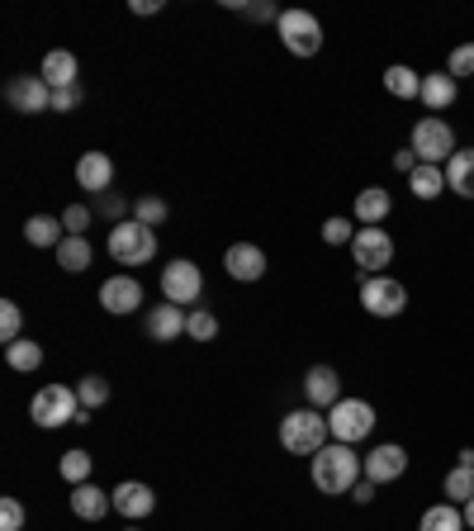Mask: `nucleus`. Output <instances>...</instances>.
I'll return each instance as SVG.
<instances>
[{
    "instance_id": "nucleus-1",
    "label": "nucleus",
    "mask_w": 474,
    "mask_h": 531,
    "mask_svg": "<svg viewBox=\"0 0 474 531\" xmlns=\"http://www.w3.org/2000/svg\"><path fill=\"white\" fill-rule=\"evenodd\" d=\"M361 479H365V460L356 456V446H347V441H328L313 456V489L318 494H351Z\"/></svg>"
},
{
    "instance_id": "nucleus-2",
    "label": "nucleus",
    "mask_w": 474,
    "mask_h": 531,
    "mask_svg": "<svg viewBox=\"0 0 474 531\" xmlns=\"http://www.w3.org/2000/svg\"><path fill=\"white\" fill-rule=\"evenodd\" d=\"M328 418L318 413V408H294L280 418V446L290 451V456H318L323 446H328Z\"/></svg>"
},
{
    "instance_id": "nucleus-3",
    "label": "nucleus",
    "mask_w": 474,
    "mask_h": 531,
    "mask_svg": "<svg viewBox=\"0 0 474 531\" xmlns=\"http://www.w3.org/2000/svg\"><path fill=\"white\" fill-rule=\"evenodd\" d=\"M29 418L53 432V427H67V422H86V408H81V394L72 385H43L29 403Z\"/></svg>"
},
{
    "instance_id": "nucleus-4",
    "label": "nucleus",
    "mask_w": 474,
    "mask_h": 531,
    "mask_svg": "<svg viewBox=\"0 0 474 531\" xmlns=\"http://www.w3.org/2000/svg\"><path fill=\"white\" fill-rule=\"evenodd\" d=\"M110 257L119 261V266H147V261L157 257V228H147V223L138 219H124L110 228Z\"/></svg>"
},
{
    "instance_id": "nucleus-5",
    "label": "nucleus",
    "mask_w": 474,
    "mask_h": 531,
    "mask_svg": "<svg viewBox=\"0 0 474 531\" xmlns=\"http://www.w3.org/2000/svg\"><path fill=\"white\" fill-rule=\"evenodd\" d=\"M413 152H418L422 166H446L451 157H456V133H451V124L441 119V114H422L418 124H413Z\"/></svg>"
},
{
    "instance_id": "nucleus-6",
    "label": "nucleus",
    "mask_w": 474,
    "mask_h": 531,
    "mask_svg": "<svg viewBox=\"0 0 474 531\" xmlns=\"http://www.w3.org/2000/svg\"><path fill=\"white\" fill-rule=\"evenodd\" d=\"M361 309L370 318H399L408 309V285L394 275H361Z\"/></svg>"
},
{
    "instance_id": "nucleus-7",
    "label": "nucleus",
    "mask_w": 474,
    "mask_h": 531,
    "mask_svg": "<svg viewBox=\"0 0 474 531\" xmlns=\"http://www.w3.org/2000/svg\"><path fill=\"white\" fill-rule=\"evenodd\" d=\"M275 34L285 43V53H294V57H313L323 48V24H318L309 10H280Z\"/></svg>"
},
{
    "instance_id": "nucleus-8",
    "label": "nucleus",
    "mask_w": 474,
    "mask_h": 531,
    "mask_svg": "<svg viewBox=\"0 0 474 531\" xmlns=\"http://www.w3.org/2000/svg\"><path fill=\"white\" fill-rule=\"evenodd\" d=\"M370 427H375V408L365 399H342L328 408V432L332 441H347V446H356V441L370 437Z\"/></svg>"
},
{
    "instance_id": "nucleus-9",
    "label": "nucleus",
    "mask_w": 474,
    "mask_h": 531,
    "mask_svg": "<svg viewBox=\"0 0 474 531\" xmlns=\"http://www.w3.org/2000/svg\"><path fill=\"white\" fill-rule=\"evenodd\" d=\"M351 261L361 266V275H380L394 261V238L384 228H356L351 238Z\"/></svg>"
},
{
    "instance_id": "nucleus-10",
    "label": "nucleus",
    "mask_w": 474,
    "mask_h": 531,
    "mask_svg": "<svg viewBox=\"0 0 474 531\" xmlns=\"http://www.w3.org/2000/svg\"><path fill=\"white\" fill-rule=\"evenodd\" d=\"M162 294H166V304H195L204 294V275H200V266L195 261H185V257H176L171 266L162 271Z\"/></svg>"
},
{
    "instance_id": "nucleus-11",
    "label": "nucleus",
    "mask_w": 474,
    "mask_h": 531,
    "mask_svg": "<svg viewBox=\"0 0 474 531\" xmlns=\"http://www.w3.org/2000/svg\"><path fill=\"white\" fill-rule=\"evenodd\" d=\"M5 100L15 114H43L53 110V86L43 76H10L5 81Z\"/></svg>"
},
{
    "instance_id": "nucleus-12",
    "label": "nucleus",
    "mask_w": 474,
    "mask_h": 531,
    "mask_svg": "<svg viewBox=\"0 0 474 531\" xmlns=\"http://www.w3.org/2000/svg\"><path fill=\"white\" fill-rule=\"evenodd\" d=\"M100 309L114 313V318L138 313V309H143V285H138L133 275H110V280L100 285Z\"/></svg>"
},
{
    "instance_id": "nucleus-13",
    "label": "nucleus",
    "mask_w": 474,
    "mask_h": 531,
    "mask_svg": "<svg viewBox=\"0 0 474 531\" xmlns=\"http://www.w3.org/2000/svg\"><path fill=\"white\" fill-rule=\"evenodd\" d=\"M143 328L152 342H181V332L190 328V313L181 304H152L143 318Z\"/></svg>"
},
{
    "instance_id": "nucleus-14",
    "label": "nucleus",
    "mask_w": 474,
    "mask_h": 531,
    "mask_svg": "<svg viewBox=\"0 0 474 531\" xmlns=\"http://www.w3.org/2000/svg\"><path fill=\"white\" fill-rule=\"evenodd\" d=\"M403 470H408V451L394 446V441H384L365 456V479L370 484H394V479H403Z\"/></svg>"
},
{
    "instance_id": "nucleus-15",
    "label": "nucleus",
    "mask_w": 474,
    "mask_h": 531,
    "mask_svg": "<svg viewBox=\"0 0 474 531\" xmlns=\"http://www.w3.org/2000/svg\"><path fill=\"white\" fill-rule=\"evenodd\" d=\"M157 508V494L138 484V479H124V484H114V513L128 517V522H143L147 513Z\"/></svg>"
},
{
    "instance_id": "nucleus-16",
    "label": "nucleus",
    "mask_w": 474,
    "mask_h": 531,
    "mask_svg": "<svg viewBox=\"0 0 474 531\" xmlns=\"http://www.w3.org/2000/svg\"><path fill=\"white\" fill-rule=\"evenodd\" d=\"M304 399H309V408H332V403H342V375L332 366H313L309 375H304Z\"/></svg>"
},
{
    "instance_id": "nucleus-17",
    "label": "nucleus",
    "mask_w": 474,
    "mask_h": 531,
    "mask_svg": "<svg viewBox=\"0 0 474 531\" xmlns=\"http://www.w3.org/2000/svg\"><path fill=\"white\" fill-rule=\"evenodd\" d=\"M223 271L233 275V280H261L266 275V252L256 242H233L223 252Z\"/></svg>"
},
{
    "instance_id": "nucleus-18",
    "label": "nucleus",
    "mask_w": 474,
    "mask_h": 531,
    "mask_svg": "<svg viewBox=\"0 0 474 531\" xmlns=\"http://www.w3.org/2000/svg\"><path fill=\"white\" fill-rule=\"evenodd\" d=\"M76 185H81V190H91V195H105V190L114 185L110 152H86V157L76 162Z\"/></svg>"
},
{
    "instance_id": "nucleus-19",
    "label": "nucleus",
    "mask_w": 474,
    "mask_h": 531,
    "mask_svg": "<svg viewBox=\"0 0 474 531\" xmlns=\"http://www.w3.org/2000/svg\"><path fill=\"white\" fill-rule=\"evenodd\" d=\"M389 209H394V200H389L384 185H365L361 195H356V223L361 228H380L389 219Z\"/></svg>"
},
{
    "instance_id": "nucleus-20",
    "label": "nucleus",
    "mask_w": 474,
    "mask_h": 531,
    "mask_svg": "<svg viewBox=\"0 0 474 531\" xmlns=\"http://www.w3.org/2000/svg\"><path fill=\"white\" fill-rule=\"evenodd\" d=\"M456 95H460V86H456V76L451 72H432V76H422V105L432 114H441V110H451L456 105Z\"/></svg>"
},
{
    "instance_id": "nucleus-21",
    "label": "nucleus",
    "mask_w": 474,
    "mask_h": 531,
    "mask_svg": "<svg viewBox=\"0 0 474 531\" xmlns=\"http://www.w3.org/2000/svg\"><path fill=\"white\" fill-rule=\"evenodd\" d=\"M110 508H114V494H105V489H95V484H76L72 489V513L81 522H100Z\"/></svg>"
},
{
    "instance_id": "nucleus-22",
    "label": "nucleus",
    "mask_w": 474,
    "mask_h": 531,
    "mask_svg": "<svg viewBox=\"0 0 474 531\" xmlns=\"http://www.w3.org/2000/svg\"><path fill=\"white\" fill-rule=\"evenodd\" d=\"M446 190H456L460 200H474V147H460L446 162Z\"/></svg>"
},
{
    "instance_id": "nucleus-23",
    "label": "nucleus",
    "mask_w": 474,
    "mask_h": 531,
    "mask_svg": "<svg viewBox=\"0 0 474 531\" xmlns=\"http://www.w3.org/2000/svg\"><path fill=\"white\" fill-rule=\"evenodd\" d=\"M38 76H43L53 91H72V86H76V57L67 53V48H57V53L43 57V72H38Z\"/></svg>"
},
{
    "instance_id": "nucleus-24",
    "label": "nucleus",
    "mask_w": 474,
    "mask_h": 531,
    "mask_svg": "<svg viewBox=\"0 0 474 531\" xmlns=\"http://www.w3.org/2000/svg\"><path fill=\"white\" fill-rule=\"evenodd\" d=\"M24 238H29V247H62V238H67V228H62V219H53V214H34V219L24 223Z\"/></svg>"
},
{
    "instance_id": "nucleus-25",
    "label": "nucleus",
    "mask_w": 474,
    "mask_h": 531,
    "mask_svg": "<svg viewBox=\"0 0 474 531\" xmlns=\"http://www.w3.org/2000/svg\"><path fill=\"white\" fill-rule=\"evenodd\" d=\"M384 91L394 95V100H418V95H422V76L413 72V67L394 62V67L384 72Z\"/></svg>"
},
{
    "instance_id": "nucleus-26",
    "label": "nucleus",
    "mask_w": 474,
    "mask_h": 531,
    "mask_svg": "<svg viewBox=\"0 0 474 531\" xmlns=\"http://www.w3.org/2000/svg\"><path fill=\"white\" fill-rule=\"evenodd\" d=\"M418 531H470V527H465V513H460L456 503H437V508L422 513Z\"/></svg>"
},
{
    "instance_id": "nucleus-27",
    "label": "nucleus",
    "mask_w": 474,
    "mask_h": 531,
    "mask_svg": "<svg viewBox=\"0 0 474 531\" xmlns=\"http://www.w3.org/2000/svg\"><path fill=\"white\" fill-rule=\"evenodd\" d=\"M91 261H95V252H91V242L86 238H62V247H57V266H62V271L81 275Z\"/></svg>"
},
{
    "instance_id": "nucleus-28",
    "label": "nucleus",
    "mask_w": 474,
    "mask_h": 531,
    "mask_svg": "<svg viewBox=\"0 0 474 531\" xmlns=\"http://www.w3.org/2000/svg\"><path fill=\"white\" fill-rule=\"evenodd\" d=\"M5 361H10L19 375H34V370L43 366V347H38L34 337H19V342H10V347H5Z\"/></svg>"
},
{
    "instance_id": "nucleus-29",
    "label": "nucleus",
    "mask_w": 474,
    "mask_h": 531,
    "mask_svg": "<svg viewBox=\"0 0 474 531\" xmlns=\"http://www.w3.org/2000/svg\"><path fill=\"white\" fill-rule=\"evenodd\" d=\"M408 185H413L418 200H437L441 190H446V166H422L418 162V171L408 176Z\"/></svg>"
},
{
    "instance_id": "nucleus-30",
    "label": "nucleus",
    "mask_w": 474,
    "mask_h": 531,
    "mask_svg": "<svg viewBox=\"0 0 474 531\" xmlns=\"http://www.w3.org/2000/svg\"><path fill=\"white\" fill-rule=\"evenodd\" d=\"M470 498H474V465H456V470L446 475V503L465 508Z\"/></svg>"
},
{
    "instance_id": "nucleus-31",
    "label": "nucleus",
    "mask_w": 474,
    "mask_h": 531,
    "mask_svg": "<svg viewBox=\"0 0 474 531\" xmlns=\"http://www.w3.org/2000/svg\"><path fill=\"white\" fill-rule=\"evenodd\" d=\"M76 394H81V408H86V413H91V408H105V403H110V380H105V375H81Z\"/></svg>"
},
{
    "instance_id": "nucleus-32",
    "label": "nucleus",
    "mask_w": 474,
    "mask_h": 531,
    "mask_svg": "<svg viewBox=\"0 0 474 531\" xmlns=\"http://www.w3.org/2000/svg\"><path fill=\"white\" fill-rule=\"evenodd\" d=\"M57 470H62V479H67V484H91L95 460L86 456V451H67V456L57 460Z\"/></svg>"
},
{
    "instance_id": "nucleus-33",
    "label": "nucleus",
    "mask_w": 474,
    "mask_h": 531,
    "mask_svg": "<svg viewBox=\"0 0 474 531\" xmlns=\"http://www.w3.org/2000/svg\"><path fill=\"white\" fill-rule=\"evenodd\" d=\"M19 337H24V313H19L15 299H5V304H0V342L10 347Z\"/></svg>"
},
{
    "instance_id": "nucleus-34",
    "label": "nucleus",
    "mask_w": 474,
    "mask_h": 531,
    "mask_svg": "<svg viewBox=\"0 0 474 531\" xmlns=\"http://www.w3.org/2000/svg\"><path fill=\"white\" fill-rule=\"evenodd\" d=\"M185 337H190V342H214V337H219V318H214L209 309H195V313H190Z\"/></svg>"
},
{
    "instance_id": "nucleus-35",
    "label": "nucleus",
    "mask_w": 474,
    "mask_h": 531,
    "mask_svg": "<svg viewBox=\"0 0 474 531\" xmlns=\"http://www.w3.org/2000/svg\"><path fill=\"white\" fill-rule=\"evenodd\" d=\"M166 214H171V209H166V200H157V195H143V200L133 204V219H138V223H147V228H157V223H166Z\"/></svg>"
},
{
    "instance_id": "nucleus-36",
    "label": "nucleus",
    "mask_w": 474,
    "mask_h": 531,
    "mask_svg": "<svg viewBox=\"0 0 474 531\" xmlns=\"http://www.w3.org/2000/svg\"><path fill=\"white\" fill-rule=\"evenodd\" d=\"M62 228H67V238H86L91 209H86V204H67V209H62Z\"/></svg>"
},
{
    "instance_id": "nucleus-37",
    "label": "nucleus",
    "mask_w": 474,
    "mask_h": 531,
    "mask_svg": "<svg viewBox=\"0 0 474 531\" xmlns=\"http://www.w3.org/2000/svg\"><path fill=\"white\" fill-rule=\"evenodd\" d=\"M351 238H356V223L351 219H328L323 223V242H328V247H342V242L351 247Z\"/></svg>"
},
{
    "instance_id": "nucleus-38",
    "label": "nucleus",
    "mask_w": 474,
    "mask_h": 531,
    "mask_svg": "<svg viewBox=\"0 0 474 531\" xmlns=\"http://www.w3.org/2000/svg\"><path fill=\"white\" fill-rule=\"evenodd\" d=\"M0 531H24V503H19V498H5V503H0Z\"/></svg>"
},
{
    "instance_id": "nucleus-39",
    "label": "nucleus",
    "mask_w": 474,
    "mask_h": 531,
    "mask_svg": "<svg viewBox=\"0 0 474 531\" xmlns=\"http://www.w3.org/2000/svg\"><path fill=\"white\" fill-rule=\"evenodd\" d=\"M451 76H474V43H460L456 53H451Z\"/></svg>"
},
{
    "instance_id": "nucleus-40",
    "label": "nucleus",
    "mask_w": 474,
    "mask_h": 531,
    "mask_svg": "<svg viewBox=\"0 0 474 531\" xmlns=\"http://www.w3.org/2000/svg\"><path fill=\"white\" fill-rule=\"evenodd\" d=\"M76 105H81V86H72V91H53V114H72Z\"/></svg>"
},
{
    "instance_id": "nucleus-41",
    "label": "nucleus",
    "mask_w": 474,
    "mask_h": 531,
    "mask_svg": "<svg viewBox=\"0 0 474 531\" xmlns=\"http://www.w3.org/2000/svg\"><path fill=\"white\" fill-rule=\"evenodd\" d=\"M242 15L261 24V19H280V10H271V5H261V0H256V5H242Z\"/></svg>"
},
{
    "instance_id": "nucleus-42",
    "label": "nucleus",
    "mask_w": 474,
    "mask_h": 531,
    "mask_svg": "<svg viewBox=\"0 0 474 531\" xmlns=\"http://www.w3.org/2000/svg\"><path fill=\"white\" fill-rule=\"evenodd\" d=\"M394 166H399V171H408V176H413V171H418V152H413V147H403L399 157H394Z\"/></svg>"
},
{
    "instance_id": "nucleus-43",
    "label": "nucleus",
    "mask_w": 474,
    "mask_h": 531,
    "mask_svg": "<svg viewBox=\"0 0 474 531\" xmlns=\"http://www.w3.org/2000/svg\"><path fill=\"white\" fill-rule=\"evenodd\" d=\"M128 10H133V15H157L162 0H128Z\"/></svg>"
},
{
    "instance_id": "nucleus-44",
    "label": "nucleus",
    "mask_w": 474,
    "mask_h": 531,
    "mask_svg": "<svg viewBox=\"0 0 474 531\" xmlns=\"http://www.w3.org/2000/svg\"><path fill=\"white\" fill-rule=\"evenodd\" d=\"M100 209H105L110 219H119V214H124V200H119V195H100Z\"/></svg>"
},
{
    "instance_id": "nucleus-45",
    "label": "nucleus",
    "mask_w": 474,
    "mask_h": 531,
    "mask_svg": "<svg viewBox=\"0 0 474 531\" xmlns=\"http://www.w3.org/2000/svg\"><path fill=\"white\" fill-rule=\"evenodd\" d=\"M351 498H356V503H370V498H375V484H370V479H361V484L351 489Z\"/></svg>"
},
{
    "instance_id": "nucleus-46",
    "label": "nucleus",
    "mask_w": 474,
    "mask_h": 531,
    "mask_svg": "<svg viewBox=\"0 0 474 531\" xmlns=\"http://www.w3.org/2000/svg\"><path fill=\"white\" fill-rule=\"evenodd\" d=\"M460 513H465V527L474 531V498H470V503H465V508H460Z\"/></svg>"
},
{
    "instance_id": "nucleus-47",
    "label": "nucleus",
    "mask_w": 474,
    "mask_h": 531,
    "mask_svg": "<svg viewBox=\"0 0 474 531\" xmlns=\"http://www.w3.org/2000/svg\"><path fill=\"white\" fill-rule=\"evenodd\" d=\"M124 531H138V522H133V527H124Z\"/></svg>"
}]
</instances>
